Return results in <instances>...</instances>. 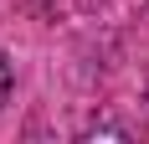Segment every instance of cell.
<instances>
[{
  "mask_svg": "<svg viewBox=\"0 0 149 144\" xmlns=\"http://www.w3.org/2000/svg\"><path fill=\"white\" fill-rule=\"evenodd\" d=\"M10 93H15V67H10V57L0 52V108L10 103Z\"/></svg>",
  "mask_w": 149,
  "mask_h": 144,
  "instance_id": "7a4b0ae2",
  "label": "cell"
},
{
  "mask_svg": "<svg viewBox=\"0 0 149 144\" xmlns=\"http://www.w3.org/2000/svg\"><path fill=\"white\" fill-rule=\"evenodd\" d=\"M134 124H123V118H93V124H82V139H134Z\"/></svg>",
  "mask_w": 149,
  "mask_h": 144,
  "instance_id": "6da1fadb",
  "label": "cell"
}]
</instances>
